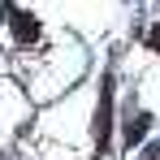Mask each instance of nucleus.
I'll use <instances>...</instances> for the list:
<instances>
[{
  "instance_id": "obj_1",
  "label": "nucleus",
  "mask_w": 160,
  "mask_h": 160,
  "mask_svg": "<svg viewBox=\"0 0 160 160\" xmlns=\"http://www.w3.org/2000/svg\"><path fill=\"white\" fill-rule=\"evenodd\" d=\"M108 117H112V95H108V87H104V95H100V112H95V134H100V147H104V138H108Z\"/></svg>"
},
{
  "instance_id": "obj_2",
  "label": "nucleus",
  "mask_w": 160,
  "mask_h": 160,
  "mask_svg": "<svg viewBox=\"0 0 160 160\" xmlns=\"http://www.w3.org/2000/svg\"><path fill=\"white\" fill-rule=\"evenodd\" d=\"M13 30H18V39H22V43H30V39H35V35H39V22H35V18H30V13H22V18H18V22H13Z\"/></svg>"
},
{
  "instance_id": "obj_3",
  "label": "nucleus",
  "mask_w": 160,
  "mask_h": 160,
  "mask_svg": "<svg viewBox=\"0 0 160 160\" xmlns=\"http://www.w3.org/2000/svg\"><path fill=\"white\" fill-rule=\"evenodd\" d=\"M143 134H147V117H134L130 126H126V138H130V143H138Z\"/></svg>"
},
{
  "instance_id": "obj_4",
  "label": "nucleus",
  "mask_w": 160,
  "mask_h": 160,
  "mask_svg": "<svg viewBox=\"0 0 160 160\" xmlns=\"http://www.w3.org/2000/svg\"><path fill=\"white\" fill-rule=\"evenodd\" d=\"M152 48H160V26H156V30H152Z\"/></svg>"
}]
</instances>
